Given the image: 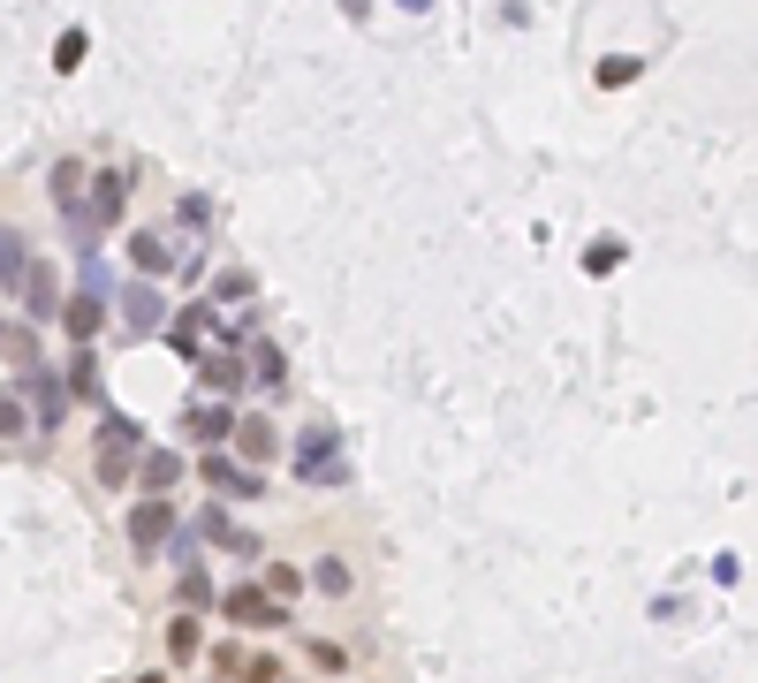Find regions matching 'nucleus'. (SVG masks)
I'll return each instance as SVG.
<instances>
[{
  "label": "nucleus",
  "mask_w": 758,
  "mask_h": 683,
  "mask_svg": "<svg viewBox=\"0 0 758 683\" xmlns=\"http://www.w3.org/2000/svg\"><path fill=\"white\" fill-rule=\"evenodd\" d=\"M122 205H130V175H99V190L69 213V228L92 243V236H107V228H115V213H122Z\"/></svg>",
  "instance_id": "nucleus-1"
},
{
  "label": "nucleus",
  "mask_w": 758,
  "mask_h": 683,
  "mask_svg": "<svg viewBox=\"0 0 758 683\" xmlns=\"http://www.w3.org/2000/svg\"><path fill=\"white\" fill-rule=\"evenodd\" d=\"M61 327L76 335V349H92V335L107 327V281H99V266H92V281H84V289L61 304Z\"/></svg>",
  "instance_id": "nucleus-2"
},
{
  "label": "nucleus",
  "mask_w": 758,
  "mask_h": 683,
  "mask_svg": "<svg viewBox=\"0 0 758 683\" xmlns=\"http://www.w3.org/2000/svg\"><path fill=\"white\" fill-rule=\"evenodd\" d=\"M341 471H349V464H341L334 433H326V426H311V433H303V448H297V479H303V487H341Z\"/></svg>",
  "instance_id": "nucleus-3"
},
{
  "label": "nucleus",
  "mask_w": 758,
  "mask_h": 683,
  "mask_svg": "<svg viewBox=\"0 0 758 683\" xmlns=\"http://www.w3.org/2000/svg\"><path fill=\"white\" fill-rule=\"evenodd\" d=\"M130 456H137V426L107 418V433H99V487H130Z\"/></svg>",
  "instance_id": "nucleus-4"
},
{
  "label": "nucleus",
  "mask_w": 758,
  "mask_h": 683,
  "mask_svg": "<svg viewBox=\"0 0 758 683\" xmlns=\"http://www.w3.org/2000/svg\"><path fill=\"white\" fill-rule=\"evenodd\" d=\"M220 608H228V623H243V631H274L289 608L281 600H266V585H236V592H220Z\"/></svg>",
  "instance_id": "nucleus-5"
},
{
  "label": "nucleus",
  "mask_w": 758,
  "mask_h": 683,
  "mask_svg": "<svg viewBox=\"0 0 758 683\" xmlns=\"http://www.w3.org/2000/svg\"><path fill=\"white\" fill-rule=\"evenodd\" d=\"M167 531H175V510H167V502H137V510H130V547H137V554L167 547Z\"/></svg>",
  "instance_id": "nucleus-6"
},
{
  "label": "nucleus",
  "mask_w": 758,
  "mask_h": 683,
  "mask_svg": "<svg viewBox=\"0 0 758 683\" xmlns=\"http://www.w3.org/2000/svg\"><path fill=\"white\" fill-rule=\"evenodd\" d=\"M15 297L31 304V320H53V312H61V297H53V266H46V259H31V274L15 281Z\"/></svg>",
  "instance_id": "nucleus-7"
},
{
  "label": "nucleus",
  "mask_w": 758,
  "mask_h": 683,
  "mask_svg": "<svg viewBox=\"0 0 758 683\" xmlns=\"http://www.w3.org/2000/svg\"><path fill=\"white\" fill-rule=\"evenodd\" d=\"M182 479V456L175 448H145V464H137V487H145V502H167V487Z\"/></svg>",
  "instance_id": "nucleus-8"
},
{
  "label": "nucleus",
  "mask_w": 758,
  "mask_h": 683,
  "mask_svg": "<svg viewBox=\"0 0 758 683\" xmlns=\"http://www.w3.org/2000/svg\"><path fill=\"white\" fill-rule=\"evenodd\" d=\"M182 433L190 441H228L236 433V410L228 403H197V410H182Z\"/></svg>",
  "instance_id": "nucleus-9"
},
{
  "label": "nucleus",
  "mask_w": 758,
  "mask_h": 683,
  "mask_svg": "<svg viewBox=\"0 0 758 683\" xmlns=\"http://www.w3.org/2000/svg\"><path fill=\"white\" fill-rule=\"evenodd\" d=\"M197 479H205L213 494H258V479H251L243 464H228V456H205V464H197Z\"/></svg>",
  "instance_id": "nucleus-10"
},
{
  "label": "nucleus",
  "mask_w": 758,
  "mask_h": 683,
  "mask_svg": "<svg viewBox=\"0 0 758 683\" xmlns=\"http://www.w3.org/2000/svg\"><path fill=\"white\" fill-rule=\"evenodd\" d=\"M167 654H175V661H197V654H205V623H197L190 608L167 623Z\"/></svg>",
  "instance_id": "nucleus-11"
},
{
  "label": "nucleus",
  "mask_w": 758,
  "mask_h": 683,
  "mask_svg": "<svg viewBox=\"0 0 758 683\" xmlns=\"http://www.w3.org/2000/svg\"><path fill=\"white\" fill-rule=\"evenodd\" d=\"M84 182H92L84 160H61V168H53V205H61V213H76V205H84Z\"/></svg>",
  "instance_id": "nucleus-12"
},
{
  "label": "nucleus",
  "mask_w": 758,
  "mask_h": 683,
  "mask_svg": "<svg viewBox=\"0 0 758 683\" xmlns=\"http://www.w3.org/2000/svg\"><path fill=\"white\" fill-rule=\"evenodd\" d=\"M236 448H243L251 464H266V456H274V426H258V418H236Z\"/></svg>",
  "instance_id": "nucleus-13"
},
{
  "label": "nucleus",
  "mask_w": 758,
  "mask_h": 683,
  "mask_svg": "<svg viewBox=\"0 0 758 683\" xmlns=\"http://www.w3.org/2000/svg\"><path fill=\"white\" fill-rule=\"evenodd\" d=\"M311 585H318L326 600H341V592H349V562H341V554H326V562H311Z\"/></svg>",
  "instance_id": "nucleus-14"
},
{
  "label": "nucleus",
  "mask_w": 758,
  "mask_h": 683,
  "mask_svg": "<svg viewBox=\"0 0 758 683\" xmlns=\"http://www.w3.org/2000/svg\"><path fill=\"white\" fill-rule=\"evenodd\" d=\"M297 592H303V570H297V562H274V570H266V600H281V608H289Z\"/></svg>",
  "instance_id": "nucleus-15"
},
{
  "label": "nucleus",
  "mask_w": 758,
  "mask_h": 683,
  "mask_svg": "<svg viewBox=\"0 0 758 683\" xmlns=\"http://www.w3.org/2000/svg\"><path fill=\"white\" fill-rule=\"evenodd\" d=\"M197 364H205L213 395H236V387H243V364H236V357H197Z\"/></svg>",
  "instance_id": "nucleus-16"
},
{
  "label": "nucleus",
  "mask_w": 758,
  "mask_h": 683,
  "mask_svg": "<svg viewBox=\"0 0 758 683\" xmlns=\"http://www.w3.org/2000/svg\"><path fill=\"white\" fill-rule=\"evenodd\" d=\"M0 274H8V281H23V274H31V251H23V236H15V228H0Z\"/></svg>",
  "instance_id": "nucleus-17"
},
{
  "label": "nucleus",
  "mask_w": 758,
  "mask_h": 683,
  "mask_svg": "<svg viewBox=\"0 0 758 683\" xmlns=\"http://www.w3.org/2000/svg\"><path fill=\"white\" fill-rule=\"evenodd\" d=\"M23 426H31V403H23L15 387H0V441H15Z\"/></svg>",
  "instance_id": "nucleus-18"
},
{
  "label": "nucleus",
  "mask_w": 758,
  "mask_h": 683,
  "mask_svg": "<svg viewBox=\"0 0 758 683\" xmlns=\"http://www.w3.org/2000/svg\"><path fill=\"white\" fill-rule=\"evenodd\" d=\"M159 312H167V304H159L152 289H130V327H137V335H145V327H159Z\"/></svg>",
  "instance_id": "nucleus-19"
},
{
  "label": "nucleus",
  "mask_w": 758,
  "mask_h": 683,
  "mask_svg": "<svg viewBox=\"0 0 758 683\" xmlns=\"http://www.w3.org/2000/svg\"><path fill=\"white\" fill-rule=\"evenodd\" d=\"M84 46H92L84 31H61V46H53V69H61V76H69V69H84Z\"/></svg>",
  "instance_id": "nucleus-20"
},
{
  "label": "nucleus",
  "mask_w": 758,
  "mask_h": 683,
  "mask_svg": "<svg viewBox=\"0 0 758 683\" xmlns=\"http://www.w3.org/2000/svg\"><path fill=\"white\" fill-rule=\"evenodd\" d=\"M251 372H258L266 387H281V372H289V364H281V349H274V342H258V349H251Z\"/></svg>",
  "instance_id": "nucleus-21"
},
{
  "label": "nucleus",
  "mask_w": 758,
  "mask_h": 683,
  "mask_svg": "<svg viewBox=\"0 0 758 683\" xmlns=\"http://www.w3.org/2000/svg\"><path fill=\"white\" fill-rule=\"evenodd\" d=\"M311 669L341 676V669H349V646H334V638H311Z\"/></svg>",
  "instance_id": "nucleus-22"
},
{
  "label": "nucleus",
  "mask_w": 758,
  "mask_h": 683,
  "mask_svg": "<svg viewBox=\"0 0 758 683\" xmlns=\"http://www.w3.org/2000/svg\"><path fill=\"white\" fill-rule=\"evenodd\" d=\"M629 76H637V53H606V61H600V84H606V92H622Z\"/></svg>",
  "instance_id": "nucleus-23"
},
{
  "label": "nucleus",
  "mask_w": 758,
  "mask_h": 683,
  "mask_svg": "<svg viewBox=\"0 0 758 683\" xmlns=\"http://www.w3.org/2000/svg\"><path fill=\"white\" fill-rule=\"evenodd\" d=\"M130 259H137L145 274H167V243H159V236H137V243H130Z\"/></svg>",
  "instance_id": "nucleus-24"
},
{
  "label": "nucleus",
  "mask_w": 758,
  "mask_h": 683,
  "mask_svg": "<svg viewBox=\"0 0 758 683\" xmlns=\"http://www.w3.org/2000/svg\"><path fill=\"white\" fill-rule=\"evenodd\" d=\"M69 387H76V395H99V364H92V349H76V364H69Z\"/></svg>",
  "instance_id": "nucleus-25"
},
{
  "label": "nucleus",
  "mask_w": 758,
  "mask_h": 683,
  "mask_svg": "<svg viewBox=\"0 0 758 683\" xmlns=\"http://www.w3.org/2000/svg\"><path fill=\"white\" fill-rule=\"evenodd\" d=\"M61 410H69V403H61V387L38 372V426H61Z\"/></svg>",
  "instance_id": "nucleus-26"
},
{
  "label": "nucleus",
  "mask_w": 758,
  "mask_h": 683,
  "mask_svg": "<svg viewBox=\"0 0 758 683\" xmlns=\"http://www.w3.org/2000/svg\"><path fill=\"white\" fill-rule=\"evenodd\" d=\"M585 266H592V274H614V266H622V243H592V259H585Z\"/></svg>",
  "instance_id": "nucleus-27"
},
{
  "label": "nucleus",
  "mask_w": 758,
  "mask_h": 683,
  "mask_svg": "<svg viewBox=\"0 0 758 683\" xmlns=\"http://www.w3.org/2000/svg\"><path fill=\"white\" fill-rule=\"evenodd\" d=\"M251 297V274H220V304H243Z\"/></svg>",
  "instance_id": "nucleus-28"
},
{
  "label": "nucleus",
  "mask_w": 758,
  "mask_h": 683,
  "mask_svg": "<svg viewBox=\"0 0 758 683\" xmlns=\"http://www.w3.org/2000/svg\"><path fill=\"white\" fill-rule=\"evenodd\" d=\"M137 683H167V676H137Z\"/></svg>",
  "instance_id": "nucleus-29"
}]
</instances>
